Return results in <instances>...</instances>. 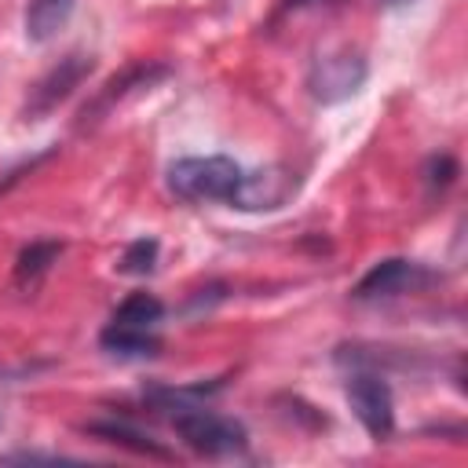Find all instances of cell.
I'll use <instances>...</instances> for the list:
<instances>
[{
  "instance_id": "obj_10",
  "label": "cell",
  "mask_w": 468,
  "mask_h": 468,
  "mask_svg": "<svg viewBox=\"0 0 468 468\" xmlns=\"http://www.w3.org/2000/svg\"><path fill=\"white\" fill-rule=\"evenodd\" d=\"M77 0H29L26 7V37L33 44H48L58 37V29L69 22Z\"/></svg>"
},
{
  "instance_id": "obj_2",
  "label": "cell",
  "mask_w": 468,
  "mask_h": 468,
  "mask_svg": "<svg viewBox=\"0 0 468 468\" xmlns=\"http://www.w3.org/2000/svg\"><path fill=\"white\" fill-rule=\"evenodd\" d=\"M241 172L245 168L234 157H223V154L179 157V161L168 165V186L183 201H230Z\"/></svg>"
},
{
  "instance_id": "obj_14",
  "label": "cell",
  "mask_w": 468,
  "mask_h": 468,
  "mask_svg": "<svg viewBox=\"0 0 468 468\" xmlns=\"http://www.w3.org/2000/svg\"><path fill=\"white\" fill-rule=\"evenodd\" d=\"M121 274H150L157 267V241L154 238H135L124 256H121Z\"/></svg>"
},
{
  "instance_id": "obj_6",
  "label": "cell",
  "mask_w": 468,
  "mask_h": 468,
  "mask_svg": "<svg viewBox=\"0 0 468 468\" xmlns=\"http://www.w3.org/2000/svg\"><path fill=\"white\" fill-rule=\"evenodd\" d=\"M292 194H296V172H289L282 165H267L256 172H241L227 205L241 208V212H271V208H282Z\"/></svg>"
},
{
  "instance_id": "obj_11",
  "label": "cell",
  "mask_w": 468,
  "mask_h": 468,
  "mask_svg": "<svg viewBox=\"0 0 468 468\" xmlns=\"http://www.w3.org/2000/svg\"><path fill=\"white\" fill-rule=\"evenodd\" d=\"M58 256H62V245L58 241H29L18 252V260H15V285L22 292H33L44 282V274L51 271V263Z\"/></svg>"
},
{
  "instance_id": "obj_3",
  "label": "cell",
  "mask_w": 468,
  "mask_h": 468,
  "mask_svg": "<svg viewBox=\"0 0 468 468\" xmlns=\"http://www.w3.org/2000/svg\"><path fill=\"white\" fill-rule=\"evenodd\" d=\"M366 58L351 48H340V51H325L311 62V73H307V88L318 102H340V99H351L362 84H366Z\"/></svg>"
},
{
  "instance_id": "obj_9",
  "label": "cell",
  "mask_w": 468,
  "mask_h": 468,
  "mask_svg": "<svg viewBox=\"0 0 468 468\" xmlns=\"http://www.w3.org/2000/svg\"><path fill=\"white\" fill-rule=\"evenodd\" d=\"M88 435H99L102 442H113V446H124L132 453H143V457H157V461H172V450H165L157 439H150L143 428L128 424V420H91L84 424Z\"/></svg>"
},
{
  "instance_id": "obj_17",
  "label": "cell",
  "mask_w": 468,
  "mask_h": 468,
  "mask_svg": "<svg viewBox=\"0 0 468 468\" xmlns=\"http://www.w3.org/2000/svg\"><path fill=\"white\" fill-rule=\"evenodd\" d=\"M289 7H300V4H311V0H285Z\"/></svg>"
},
{
  "instance_id": "obj_15",
  "label": "cell",
  "mask_w": 468,
  "mask_h": 468,
  "mask_svg": "<svg viewBox=\"0 0 468 468\" xmlns=\"http://www.w3.org/2000/svg\"><path fill=\"white\" fill-rule=\"evenodd\" d=\"M453 176H457V161H453L450 154L431 157V161H428V168H424V183H428V190H431V194H442V190L453 183Z\"/></svg>"
},
{
  "instance_id": "obj_5",
  "label": "cell",
  "mask_w": 468,
  "mask_h": 468,
  "mask_svg": "<svg viewBox=\"0 0 468 468\" xmlns=\"http://www.w3.org/2000/svg\"><path fill=\"white\" fill-rule=\"evenodd\" d=\"M347 402L373 439H388L395 431V402H391V388L380 373H373V369L351 373L347 377Z\"/></svg>"
},
{
  "instance_id": "obj_8",
  "label": "cell",
  "mask_w": 468,
  "mask_h": 468,
  "mask_svg": "<svg viewBox=\"0 0 468 468\" xmlns=\"http://www.w3.org/2000/svg\"><path fill=\"white\" fill-rule=\"evenodd\" d=\"M168 69L165 66H157V62H139V66H128L121 77H110L106 80V88H99V95L80 110V121H77V128H84V124H95L117 99H124L128 91H135V88H150L154 80H161Z\"/></svg>"
},
{
  "instance_id": "obj_16",
  "label": "cell",
  "mask_w": 468,
  "mask_h": 468,
  "mask_svg": "<svg viewBox=\"0 0 468 468\" xmlns=\"http://www.w3.org/2000/svg\"><path fill=\"white\" fill-rule=\"evenodd\" d=\"M380 4H388V7H399V4H410V0H380Z\"/></svg>"
},
{
  "instance_id": "obj_7",
  "label": "cell",
  "mask_w": 468,
  "mask_h": 468,
  "mask_svg": "<svg viewBox=\"0 0 468 468\" xmlns=\"http://www.w3.org/2000/svg\"><path fill=\"white\" fill-rule=\"evenodd\" d=\"M424 282H431V274L420 263L402 260V256H391V260L373 263L362 274V282L355 285V300H391V296L410 292V289H417Z\"/></svg>"
},
{
  "instance_id": "obj_1",
  "label": "cell",
  "mask_w": 468,
  "mask_h": 468,
  "mask_svg": "<svg viewBox=\"0 0 468 468\" xmlns=\"http://www.w3.org/2000/svg\"><path fill=\"white\" fill-rule=\"evenodd\" d=\"M205 388H186V391H154L157 410L168 413L172 428L179 431V439L205 453V457H227V453H241L245 450V428L230 417H219L197 402H190L194 395H201Z\"/></svg>"
},
{
  "instance_id": "obj_12",
  "label": "cell",
  "mask_w": 468,
  "mask_h": 468,
  "mask_svg": "<svg viewBox=\"0 0 468 468\" xmlns=\"http://www.w3.org/2000/svg\"><path fill=\"white\" fill-rule=\"evenodd\" d=\"M102 351L110 355H121V358H150L161 351V340L154 336V329H132V325H117L110 322L99 336Z\"/></svg>"
},
{
  "instance_id": "obj_13",
  "label": "cell",
  "mask_w": 468,
  "mask_h": 468,
  "mask_svg": "<svg viewBox=\"0 0 468 468\" xmlns=\"http://www.w3.org/2000/svg\"><path fill=\"white\" fill-rule=\"evenodd\" d=\"M161 314H165V303H161L157 296H150V292H132V296L113 311L110 322L132 325V329H154V325L161 322Z\"/></svg>"
},
{
  "instance_id": "obj_4",
  "label": "cell",
  "mask_w": 468,
  "mask_h": 468,
  "mask_svg": "<svg viewBox=\"0 0 468 468\" xmlns=\"http://www.w3.org/2000/svg\"><path fill=\"white\" fill-rule=\"evenodd\" d=\"M91 66H95V62H91V55H84V51H69L66 58H58V62L29 88L26 106H22V117H26V121L48 117L58 102H66V99L73 95V88H80V84L88 80Z\"/></svg>"
}]
</instances>
